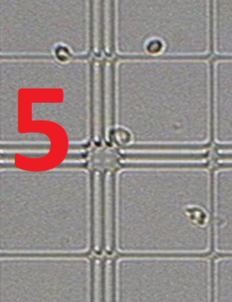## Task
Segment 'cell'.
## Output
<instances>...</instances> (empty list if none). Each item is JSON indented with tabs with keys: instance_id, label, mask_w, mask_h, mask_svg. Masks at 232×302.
Masks as SVG:
<instances>
[{
	"instance_id": "cell-4",
	"label": "cell",
	"mask_w": 232,
	"mask_h": 302,
	"mask_svg": "<svg viewBox=\"0 0 232 302\" xmlns=\"http://www.w3.org/2000/svg\"><path fill=\"white\" fill-rule=\"evenodd\" d=\"M85 156L84 155H82V154H69V155L66 156V159H82V158H84Z\"/></svg>"
},
{
	"instance_id": "cell-3",
	"label": "cell",
	"mask_w": 232,
	"mask_h": 302,
	"mask_svg": "<svg viewBox=\"0 0 232 302\" xmlns=\"http://www.w3.org/2000/svg\"><path fill=\"white\" fill-rule=\"evenodd\" d=\"M86 164L84 163H63L59 165V168H85Z\"/></svg>"
},
{
	"instance_id": "cell-1",
	"label": "cell",
	"mask_w": 232,
	"mask_h": 302,
	"mask_svg": "<svg viewBox=\"0 0 232 302\" xmlns=\"http://www.w3.org/2000/svg\"><path fill=\"white\" fill-rule=\"evenodd\" d=\"M89 253L6 254L7 257H86Z\"/></svg>"
},
{
	"instance_id": "cell-2",
	"label": "cell",
	"mask_w": 232,
	"mask_h": 302,
	"mask_svg": "<svg viewBox=\"0 0 232 302\" xmlns=\"http://www.w3.org/2000/svg\"><path fill=\"white\" fill-rule=\"evenodd\" d=\"M47 146H11V147H6V149H47Z\"/></svg>"
}]
</instances>
